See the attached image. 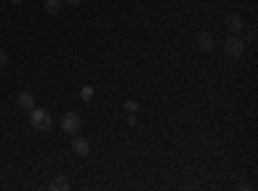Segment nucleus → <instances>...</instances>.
Masks as SVG:
<instances>
[{
  "mask_svg": "<svg viewBox=\"0 0 258 191\" xmlns=\"http://www.w3.org/2000/svg\"><path fill=\"white\" fill-rule=\"evenodd\" d=\"M29 119H31V126L36 132H52V126H54V119H52V114L47 111V109H34L29 111Z\"/></svg>",
  "mask_w": 258,
  "mask_h": 191,
  "instance_id": "1",
  "label": "nucleus"
},
{
  "mask_svg": "<svg viewBox=\"0 0 258 191\" xmlns=\"http://www.w3.org/2000/svg\"><path fill=\"white\" fill-rule=\"evenodd\" d=\"M225 54L230 57V59H240L243 54H245V41H243V36H230L227 41H225Z\"/></svg>",
  "mask_w": 258,
  "mask_h": 191,
  "instance_id": "2",
  "label": "nucleus"
},
{
  "mask_svg": "<svg viewBox=\"0 0 258 191\" xmlns=\"http://www.w3.org/2000/svg\"><path fill=\"white\" fill-rule=\"evenodd\" d=\"M59 126H62V132H68V135H78L80 126H83V119H80L78 111H68V114L62 116Z\"/></svg>",
  "mask_w": 258,
  "mask_h": 191,
  "instance_id": "3",
  "label": "nucleus"
},
{
  "mask_svg": "<svg viewBox=\"0 0 258 191\" xmlns=\"http://www.w3.org/2000/svg\"><path fill=\"white\" fill-rule=\"evenodd\" d=\"M225 29L232 31V34H240V31L245 29V18H243L240 13H230V16L225 18Z\"/></svg>",
  "mask_w": 258,
  "mask_h": 191,
  "instance_id": "4",
  "label": "nucleus"
},
{
  "mask_svg": "<svg viewBox=\"0 0 258 191\" xmlns=\"http://www.w3.org/2000/svg\"><path fill=\"white\" fill-rule=\"evenodd\" d=\"M16 106L21 111H31L34 106H36V101H34V93L31 91H21L18 96H16Z\"/></svg>",
  "mask_w": 258,
  "mask_h": 191,
  "instance_id": "5",
  "label": "nucleus"
},
{
  "mask_svg": "<svg viewBox=\"0 0 258 191\" xmlns=\"http://www.w3.org/2000/svg\"><path fill=\"white\" fill-rule=\"evenodd\" d=\"M197 47H199L202 52H212V49H214V36H212L209 31H199V34H197Z\"/></svg>",
  "mask_w": 258,
  "mask_h": 191,
  "instance_id": "6",
  "label": "nucleus"
},
{
  "mask_svg": "<svg viewBox=\"0 0 258 191\" xmlns=\"http://www.w3.org/2000/svg\"><path fill=\"white\" fill-rule=\"evenodd\" d=\"M73 153L88 155V153H91V142L85 140V137H80V135H73Z\"/></svg>",
  "mask_w": 258,
  "mask_h": 191,
  "instance_id": "7",
  "label": "nucleus"
},
{
  "mask_svg": "<svg viewBox=\"0 0 258 191\" xmlns=\"http://www.w3.org/2000/svg\"><path fill=\"white\" fill-rule=\"evenodd\" d=\"M49 188H54V191H68V188H70V181L62 178V176H57V178L49 183Z\"/></svg>",
  "mask_w": 258,
  "mask_h": 191,
  "instance_id": "8",
  "label": "nucleus"
},
{
  "mask_svg": "<svg viewBox=\"0 0 258 191\" xmlns=\"http://www.w3.org/2000/svg\"><path fill=\"white\" fill-rule=\"evenodd\" d=\"M59 8H62V0H44V11L47 13H59Z\"/></svg>",
  "mask_w": 258,
  "mask_h": 191,
  "instance_id": "9",
  "label": "nucleus"
},
{
  "mask_svg": "<svg viewBox=\"0 0 258 191\" xmlns=\"http://www.w3.org/2000/svg\"><path fill=\"white\" fill-rule=\"evenodd\" d=\"M121 109H124L126 114H137V111H140V103H137V101H124Z\"/></svg>",
  "mask_w": 258,
  "mask_h": 191,
  "instance_id": "10",
  "label": "nucleus"
},
{
  "mask_svg": "<svg viewBox=\"0 0 258 191\" xmlns=\"http://www.w3.org/2000/svg\"><path fill=\"white\" fill-rule=\"evenodd\" d=\"M80 98H83L85 103L93 101V88H91V86H83V88H80Z\"/></svg>",
  "mask_w": 258,
  "mask_h": 191,
  "instance_id": "11",
  "label": "nucleus"
},
{
  "mask_svg": "<svg viewBox=\"0 0 258 191\" xmlns=\"http://www.w3.org/2000/svg\"><path fill=\"white\" fill-rule=\"evenodd\" d=\"M6 65H8V54H6L3 49H0V70H3Z\"/></svg>",
  "mask_w": 258,
  "mask_h": 191,
  "instance_id": "12",
  "label": "nucleus"
},
{
  "mask_svg": "<svg viewBox=\"0 0 258 191\" xmlns=\"http://www.w3.org/2000/svg\"><path fill=\"white\" fill-rule=\"evenodd\" d=\"M64 3H70V6H75V8H78V6L83 3V0H64Z\"/></svg>",
  "mask_w": 258,
  "mask_h": 191,
  "instance_id": "13",
  "label": "nucleus"
},
{
  "mask_svg": "<svg viewBox=\"0 0 258 191\" xmlns=\"http://www.w3.org/2000/svg\"><path fill=\"white\" fill-rule=\"evenodd\" d=\"M11 3H13V6H18V3H24V0H11Z\"/></svg>",
  "mask_w": 258,
  "mask_h": 191,
  "instance_id": "14",
  "label": "nucleus"
}]
</instances>
